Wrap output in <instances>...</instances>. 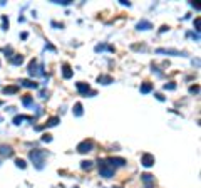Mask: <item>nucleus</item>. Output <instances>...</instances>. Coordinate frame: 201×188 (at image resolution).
<instances>
[{"label": "nucleus", "mask_w": 201, "mask_h": 188, "mask_svg": "<svg viewBox=\"0 0 201 188\" xmlns=\"http://www.w3.org/2000/svg\"><path fill=\"white\" fill-rule=\"evenodd\" d=\"M29 158L34 161V165L39 168V170H42V168H44V158H45V151H42V150H32L29 153Z\"/></svg>", "instance_id": "f257e3e1"}, {"label": "nucleus", "mask_w": 201, "mask_h": 188, "mask_svg": "<svg viewBox=\"0 0 201 188\" xmlns=\"http://www.w3.org/2000/svg\"><path fill=\"white\" fill-rule=\"evenodd\" d=\"M29 74L32 77H37V76H45V72H44V67L42 66H39L37 64V60H30V64H29Z\"/></svg>", "instance_id": "f03ea898"}, {"label": "nucleus", "mask_w": 201, "mask_h": 188, "mask_svg": "<svg viewBox=\"0 0 201 188\" xmlns=\"http://www.w3.org/2000/svg\"><path fill=\"white\" fill-rule=\"evenodd\" d=\"M99 175L104 178H111V176H114V168L109 166L106 161H99Z\"/></svg>", "instance_id": "7ed1b4c3"}, {"label": "nucleus", "mask_w": 201, "mask_h": 188, "mask_svg": "<svg viewBox=\"0 0 201 188\" xmlns=\"http://www.w3.org/2000/svg\"><path fill=\"white\" fill-rule=\"evenodd\" d=\"M92 141L90 140H86V141H82V143H79L77 145V151L79 153H82V154H86V153H89V151H92Z\"/></svg>", "instance_id": "20e7f679"}, {"label": "nucleus", "mask_w": 201, "mask_h": 188, "mask_svg": "<svg viewBox=\"0 0 201 188\" xmlns=\"http://www.w3.org/2000/svg\"><path fill=\"white\" fill-rule=\"evenodd\" d=\"M141 163H142V166L151 168L154 165V156H153V154H149V153H144V154H142V158H141Z\"/></svg>", "instance_id": "39448f33"}, {"label": "nucleus", "mask_w": 201, "mask_h": 188, "mask_svg": "<svg viewBox=\"0 0 201 188\" xmlns=\"http://www.w3.org/2000/svg\"><path fill=\"white\" fill-rule=\"evenodd\" d=\"M107 165H109V166H124L126 165V160L124 158H114V156H112V158H107Z\"/></svg>", "instance_id": "423d86ee"}, {"label": "nucleus", "mask_w": 201, "mask_h": 188, "mask_svg": "<svg viewBox=\"0 0 201 188\" xmlns=\"http://www.w3.org/2000/svg\"><path fill=\"white\" fill-rule=\"evenodd\" d=\"M76 87H77V91H79L81 94H84V96H87V94L90 93V87H89L87 82H77Z\"/></svg>", "instance_id": "0eeeda50"}, {"label": "nucleus", "mask_w": 201, "mask_h": 188, "mask_svg": "<svg viewBox=\"0 0 201 188\" xmlns=\"http://www.w3.org/2000/svg\"><path fill=\"white\" fill-rule=\"evenodd\" d=\"M158 54H169V56H184V52L176 51V49H158Z\"/></svg>", "instance_id": "6e6552de"}, {"label": "nucleus", "mask_w": 201, "mask_h": 188, "mask_svg": "<svg viewBox=\"0 0 201 188\" xmlns=\"http://www.w3.org/2000/svg\"><path fill=\"white\" fill-rule=\"evenodd\" d=\"M0 154H2V156H7V158H12V156H13V150L10 148V146L2 145V146H0Z\"/></svg>", "instance_id": "1a4fd4ad"}, {"label": "nucleus", "mask_w": 201, "mask_h": 188, "mask_svg": "<svg viewBox=\"0 0 201 188\" xmlns=\"http://www.w3.org/2000/svg\"><path fill=\"white\" fill-rule=\"evenodd\" d=\"M141 180L144 181V185L148 188H151L154 185V178H153V175H149V173H144V175H141Z\"/></svg>", "instance_id": "9d476101"}, {"label": "nucleus", "mask_w": 201, "mask_h": 188, "mask_svg": "<svg viewBox=\"0 0 201 188\" xmlns=\"http://www.w3.org/2000/svg\"><path fill=\"white\" fill-rule=\"evenodd\" d=\"M136 29L137 30H149V29H153V24L149 20H141V22H137Z\"/></svg>", "instance_id": "9b49d317"}, {"label": "nucleus", "mask_w": 201, "mask_h": 188, "mask_svg": "<svg viewBox=\"0 0 201 188\" xmlns=\"http://www.w3.org/2000/svg\"><path fill=\"white\" fill-rule=\"evenodd\" d=\"M62 76H64V79H70V77L74 76V71L69 67V66H64V67H62Z\"/></svg>", "instance_id": "f8f14e48"}, {"label": "nucleus", "mask_w": 201, "mask_h": 188, "mask_svg": "<svg viewBox=\"0 0 201 188\" xmlns=\"http://www.w3.org/2000/svg\"><path fill=\"white\" fill-rule=\"evenodd\" d=\"M10 62H12L13 66H20L22 62H24V57L19 56V54H15V56H10Z\"/></svg>", "instance_id": "ddd939ff"}, {"label": "nucleus", "mask_w": 201, "mask_h": 188, "mask_svg": "<svg viewBox=\"0 0 201 188\" xmlns=\"http://www.w3.org/2000/svg\"><path fill=\"white\" fill-rule=\"evenodd\" d=\"M97 82H99V84H111V82H114V81H112L111 76H99Z\"/></svg>", "instance_id": "4468645a"}, {"label": "nucleus", "mask_w": 201, "mask_h": 188, "mask_svg": "<svg viewBox=\"0 0 201 188\" xmlns=\"http://www.w3.org/2000/svg\"><path fill=\"white\" fill-rule=\"evenodd\" d=\"M20 84L24 86V87H34V89H37L39 86H37V82H34V81H29V79H24V81H20Z\"/></svg>", "instance_id": "2eb2a0df"}, {"label": "nucleus", "mask_w": 201, "mask_h": 188, "mask_svg": "<svg viewBox=\"0 0 201 188\" xmlns=\"http://www.w3.org/2000/svg\"><path fill=\"white\" fill-rule=\"evenodd\" d=\"M82 113H84V111H82V104H81V103H76V104H74V116L81 118Z\"/></svg>", "instance_id": "dca6fc26"}, {"label": "nucleus", "mask_w": 201, "mask_h": 188, "mask_svg": "<svg viewBox=\"0 0 201 188\" xmlns=\"http://www.w3.org/2000/svg\"><path fill=\"white\" fill-rule=\"evenodd\" d=\"M153 91V84L151 82H144V84H141V93L142 94H148Z\"/></svg>", "instance_id": "f3484780"}, {"label": "nucleus", "mask_w": 201, "mask_h": 188, "mask_svg": "<svg viewBox=\"0 0 201 188\" xmlns=\"http://www.w3.org/2000/svg\"><path fill=\"white\" fill-rule=\"evenodd\" d=\"M101 51H111V52H114V47L104 46V44H99V46H96V52H101Z\"/></svg>", "instance_id": "a211bd4d"}, {"label": "nucleus", "mask_w": 201, "mask_h": 188, "mask_svg": "<svg viewBox=\"0 0 201 188\" xmlns=\"http://www.w3.org/2000/svg\"><path fill=\"white\" fill-rule=\"evenodd\" d=\"M19 91L17 86H9V87H4V94H15Z\"/></svg>", "instance_id": "6ab92c4d"}, {"label": "nucleus", "mask_w": 201, "mask_h": 188, "mask_svg": "<svg viewBox=\"0 0 201 188\" xmlns=\"http://www.w3.org/2000/svg\"><path fill=\"white\" fill-rule=\"evenodd\" d=\"M24 119L32 121V118H30V116H15V118H13V124H20V121H24Z\"/></svg>", "instance_id": "aec40b11"}, {"label": "nucleus", "mask_w": 201, "mask_h": 188, "mask_svg": "<svg viewBox=\"0 0 201 188\" xmlns=\"http://www.w3.org/2000/svg\"><path fill=\"white\" fill-rule=\"evenodd\" d=\"M81 168H82V170H90V168H92V161H89V160L81 161Z\"/></svg>", "instance_id": "412c9836"}, {"label": "nucleus", "mask_w": 201, "mask_h": 188, "mask_svg": "<svg viewBox=\"0 0 201 188\" xmlns=\"http://www.w3.org/2000/svg\"><path fill=\"white\" fill-rule=\"evenodd\" d=\"M59 118H57V116H54V118H50V119L47 121V126L49 128H52V126H57V124H59Z\"/></svg>", "instance_id": "4be33fe9"}, {"label": "nucleus", "mask_w": 201, "mask_h": 188, "mask_svg": "<svg viewBox=\"0 0 201 188\" xmlns=\"http://www.w3.org/2000/svg\"><path fill=\"white\" fill-rule=\"evenodd\" d=\"M15 166H17V168H20V170H24V168L27 166V163L24 161V160H15Z\"/></svg>", "instance_id": "5701e85b"}, {"label": "nucleus", "mask_w": 201, "mask_h": 188, "mask_svg": "<svg viewBox=\"0 0 201 188\" xmlns=\"http://www.w3.org/2000/svg\"><path fill=\"white\" fill-rule=\"evenodd\" d=\"M54 4H59V5H69L70 4V0H50Z\"/></svg>", "instance_id": "b1692460"}, {"label": "nucleus", "mask_w": 201, "mask_h": 188, "mask_svg": "<svg viewBox=\"0 0 201 188\" xmlns=\"http://www.w3.org/2000/svg\"><path fill=\"white\" fill-rule=\"evenodd\" d=\"M22 103L25 104V106H30V104H32V98H30V96H25V98L22 99Z\"/></svg>", "instance_id": "393cba45"}, {"label": "nucleus", "mask_w": 201, "mask_h": 188, "mask_svg": "<svg viewBox=\"0 0 201 188\" xmlns=\"http://www.w3.org/2000/svg\"><path fill=\"white\" fill-rule=\"evenodd\" d=\"M164 89H166V91H174V89H176V84H173V82H169V84H164Z\"/></svg>", "instance_id": "a878e982"}, {"label": "nucleus", "mask_w": 201, "mask_h": 188, "mask_svg": "<svg viewBox=\"0 0 201 188\" xmlns=\"http://www.w3.org/2000/svg\"><path fill=\"white\" fill-rule=\"evenodd\" d=\"M2 22H4V25H2V27H4V30H7V29H9V19L4 15V17H2Z\"/></svg>", "instance_id": "bb28decb"}, {"label": "nucleus", "mask_w": 201, "mask_h": 188, "mask_svg": "<svg viewBox=\"0 0 201 188\" xmlns=\"http://www.w3.org/2000/svg\"><path fill=\"white\" fill-rule=\"evenodd\" d=\"M189 93H191V94H198V93H200V87H198V86H191V87H189Z\"/></svg>", "instance_id": "cd10ccee"}, {"label": "nucleus", "mask_w": 201, "mask_h": 188, "mask_svg": "<svg viewBox=\"0 0 201 188\" xmlns=\"http://www.w3.org/2000/svg\"><path fill=\"white\" fill-rule=\"evenodd\" d=\"M42 141H44V143H50V141H52V136H50V134H44V136H42Z\"/></svg>", "instance_id": "c85d7f7f"}, {"label": "nucleus", "mask_w": 201, "mask_h": 188, "mask_svg": "<svg viewBox=\"0 0 201 188\" xmlns=\"http://www.w3.org/2000/svg\"><path fill=\"white\" fill-rule=\"evenodd\" d=\"M194 27H196V32H198V30H200V19L194 20Z\"/></svg>", "instance_id": "c756f323"}, {"label": "nucleus", "mask_w": 201, "mask_h": 188, "mask_svg": "<svg viewBox=\"0 0 201 188\" xmlns=\"http://www.w3.org/2000/svg\"><path fill=\"white\" fill-rule=\"evenodd\" d=\"M191 5L194 7V9H200V4H198V2H191Z\"/></svg>", "instance_id": "7c9ffc66"}, {"label": "nucleus", "mask_w": 201, "mask_h": 188, "mask_svg": "<svg viewBox=\"0 0 201 188\" xmlns=\"http://www.w3.org/2000/svg\"><path fill=\"white\" fill-rule=\"evenodd\" d=\"M168 29H169V27H168V25H163V27H161V32H166Z\"/></svg>", "instance_id": "2f4dec72"}, {"label": "nucleus", "mask_w": 201, "mask_h": 188, "mask_svg": "<svg viewBox=\"0 0 201 188\" xmlns=\"http://www.w3.org/2000/svg\"><path fill=\"white\" fill-rule=\"evenodd\" d=\"M2 104H4V101H0V106H2Z\"/></svg>", "instance_id": "473e14b6"}]
</instances>
